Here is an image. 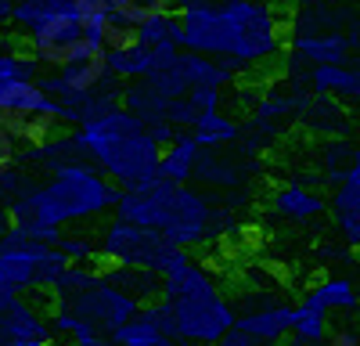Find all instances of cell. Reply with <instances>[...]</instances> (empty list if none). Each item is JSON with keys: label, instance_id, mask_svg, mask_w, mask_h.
Here are the masks:
<instances>
[{"label": "cell", "instance_id": "cell-1", "mask_svg": "<svg viewBox=\"0 0 360 346\" xmlns=\"http://www.w3.org/2000/svg\"><path fill=\"white\" fill-rule=\"evenodd\" d=\"M115 217L137 224V227H152L159 235L176 245V249H198L202 242L231 231L234 217L227 210H217L213 198L202 195L191 184H173V181H155L144 191H123L115 206Z\"/></svg>", "mask_w": 360, "mask_h": 346}, {"label": "cell", "instance_id": "cell-2", "mask_svg": "<svg viewBox=\"0 0 360 346\" xmlns=\"http://www.w3.org/2000/svg\"><path fill=\"white\" fill-rule=\"evenodd\" d=\"M119 191L98 166L90 162H69L44 177L25 198L11 202L8 213L15 224H47V227H69L101 220L105 213H115Z\"/></svg>", "mask_w": 360, "mask_h": 346}, {"label": "cell", "instance_id": "cell-3", "mask_svg": "<svg viewBox=\"0 0 360 346\" xmlns=\"http://www.w3.org/2000/svg\"><path fill=\"white\" fill-rule=\"evenodd\" d=\"M72 134L83 148V159L98 166L119 191H144L159 181L162 144H155L148 127L123 105Z\"/></svg>", "mask_w": 360, "mask_h": 346}, {"label": "cell", "instance_id": "cell-4", "mask_svg": "<svg viewBox=\"0 0 360 346\" xmlns=\"http://www.w3.org/2000/svg\"><path fill=\"white\" fill-rule=\"evenodd\" d=\"M162 296L176 310V328L184 342L217 346L231 328H238V310L220 293L209 267H202L195 256H188L162 278Z\"/></svg>", "mask_w": 360, "mask_h": 346}, {"label": "cell", "instance_id": "cell-5", "mask_svg": "<svg viewBox=\"0 0 360 346\" xmlns=\"http://www.w3.org/2000/svg\"><path fill=\"white\" fill-rule=\"evenodd\" d=\"M224 25H227L224 65L234 76L266 65L285 47L281 18L270 0H234V4H224Z\"/></svg>", "mask_w": 360, "mask_h": 346}, {"label": "cell", "instance_id": "cell-6", "mask_svg": "<svg viewBox=\"0 0 360 346\" xmlns=\"http://www.w3.org/2000/svg\"><path fill=\"white\" fill-rule=\"evenodd\" d=\"M98 249H101V260L108 267H137V271H152L159 278H166L173 267H180L188 260V252L169 245L159 231L127 224L119 217H112L101 227Z\"/></svg>", "mask_w": 360, "mask_h": 346}, {"label": "cell", "instance_id": "cell-7", "mask_svg": "<svg viewBox=\"0 0 360 346\" xmlns=\"http://www.w3.org/2000/svg\"><path fill=\"white\" fill-rule=\"evenodd\" d=\"M62 307L76 310L86 325H94V328L101 332V339H112L119 328L130 325L134 317L144 310L130 293H123L119 285H112V281H105V278H98L94 288H86L83 296H76L72 303H62Z\"/></svg>", "mask_w": 360, "mask_h": 346}, {"label": "cell", "instance_id": "cell-8", "mask_svg": "<svg viewBox=\"0 0 360 346\" xmlns=\"http://www.w3.org/2000/svg\"><path fill=\"white\" fill-rule=\"evenodd\" d=\"M86 40V25L65 8V11H54L33 37L25 40V51L37 58L40 65H47L51 72H58V69H65L72 58H76V51H79V44Z\"/></svg>", "mask_w": 360, "mask_h": 346}, {"label": "cell", "instance_id": "cell-9", "mask_svg": "<svg viewBox=\"0 0 360 346\" xmlns=\"http://www.w3.org/2000/svg\"><path fill=\"white\" fill-rule=\"evenodd\" d=\"M180 29H184V51L205 54L224 62L227 58V25H224V8L213 0H184L176 8Z\"/></svg>", "mask_w": 360, "mask_h": 346}, {"label": "cell", "instance_id": "cell-10", "mask_svg": "<svg viewBox=\"0 0 360 346\" xmlns=\"http://www.w3.org/2000/svg\"><path fill=\"white\" fill-rule=\"evenodd\" d=\"M0 346H54V325L37 300H18L0 314Z\"/></svg>", "mask_w": 360, "mask_h": 346}, {"label": "cell", "instance_id": "cell-11", "mask_svg": "<svg viewBox=\"0 0 360 346\" xmlns=\"http://www.w3.org/2000/svg\"><path fill=\"white\" fill-rule=\"evenodd\" d=\"M252 173H259V162H256V159H245L242 152L234 148V155H231V152H202L195 177H198L205 188H220V191L231 195V188L249 184Z\"/></svg>", "mask_w": 360, "mask_h": 346}, {"label": "cell", "instance_id": "cell-12", "mask_svg": "<svg viewBox=\"0 0 360 346\" xmlns=\"http://www.w3.org/2000/svg\"><path fill=\"white\" fill-rule=\"evenodd\" d=\"M356 15V8L349 0H321V4H307L295 8L288 18V33L292 37H321V33H346L342 25H349Z\"/></svg>", "mask_w": 360, "mask_h": 346}, {"label": "cell", "instance_id": "cell-13", "mask_svg": "<svg viewBox=\"0 0 360 346\" xmlns=\"http://www.w3.org/2000/svg\"><path fill=\"white\" fill-rule=\"evenodd\" d=\"M292 325H295V303H274V300H266L259 307L238 310V328H245L249 335L263 339L266 346L288 339L292 335Z\"/></svg>", "mask_w": 360, "mask_h": 346}, {"label": "cell", "instance_id": "cell-14", "mask_svg": "<svg viewBox=\"0 0 360 346\" xmlns=\"http://www.w3.org/2000/svg\"><path fill=\"white\" fill-rule=\"evenodd\" d=\"M299 127L314 137H324V141H335V137H349L353 123H349V112L339 98H328V94H314L303 112H299Z\"/></svg>", "mask_w": 360, "mask_h": 346}, {"label": "cell", "instance_id": "cell-15", "mask_svg": "<svg viewBox=\"0 0 360 346\" xmlns=\"http://www.w3.org/2000/svg\"><path fill=\"white\" fill-rule=\"evenodd\" d=\"M299 303L317 310V314H353V310H360V288H356L353 278L332 274V278H324L321 285L307 288Z\"/></svg>", "mask_w": 360, "mask_h": 346}, {"label": "cell", "instance_id": "cell-16", "mask_svg": "<svg viewBox=\"0 0 360 346\" xmlns=\"http://www.w3.org/2000/svg\"><path fill=\"white\" fill-rule=\"evenodd\" d=\"M274 213L285 217V220H295V224H307V220H317L321 213H332V198H324L321 191L307 188V184H285L274 191Z\"/></svg>", "mask_w": 360, "mask_h": 346}, {"label": "cell", "instance_id": "cell-17", "mask_svg": "<svg viewBox=\"0 0 360 346\" xmlns=\"http://www.w3.org/2000/svg\"><path fill=\"white\" fill-rule=\"evenodd\" d=\"M166 62L176 69V76L184 79L188 91H198V86H220V91H224V86L234 79V72H231L224 62H217V58H205V54L180 51V54L166 58Z\"/></svg>", "mask_w": 360, "mask_h": 346}, {"label": "cell", "instance_id": "cell-18", "mask_svg": "<svg viewBox=\"0 0 360 346\" xmlns=\"http://www.w3.org/2000/svg\"><path fill=\"white\" fill-rule=\"evenodd\" d=\"M328 198H332V220H335L342 245L360 249V177L349 173L346 184H339Z\"/></svg>", "mask_w": 360, "mask_h": 346}, {"label": "cell", "instance_id": "cell-19", "mask_svg": "<svg viewBox=\"0 0 360 346\" xmlns=\"http://www.w3.org/2000/svg\"><path fill=\"white\" fill-rule=\"evenodd\" d=\"M310 94H328L339 101H360V65H317L303 72Z\"/></svg>", "mask_w": 360, "mask_h": 346}, {"label": "cell", "instance_id": "cell-20", "mask_svg": "<svg viewBox=\"0 0 360 346\" xmlns=\"http://www.w3.org/2000/svg\"><path fill=\"white\" fill-rule=\"evenodd\" d=\"M169 98L159 91V86L152 79H134V83H123V108L130 115H137V120L144 127H155L162 123L166 115H169Z\"/></svg>", "mask_w": 360, "mask_h": 346}, {"label": "cell", "instance_id": "cell-21", "mask_svg": "<svg viewBox=\"0 0 360 346\" xmlns=\"http://www.w3.org/2000/svg\"><path fill=\"white\" fill-rule=\"evenodd\" d=\"M198 159H202V144L195 141L191 130H180L169 148H162L159 177L162 181H173V184H188L195 177V169H198Z\"/></svg>", "mask_w": 360, "mask_h": 346}, {"label": "cell", "instance_id": "cell-22", "mask_svg": "<svg viewBox=\"0 0 360 346\" xmlns=\"http://www.w3.org/2000/svg\"><path fill=\"white\" fill-rule=\"evenodd\" d=\"M105 62L119 83H134V79H148L159 69V51L144 44H130L119 51H105Z\"/></svg>", "mask_w": 360, "mask_h": 346}, {"label": "cell", "instance_id": "cell-23", "mask_svg": "<svg viewBox=\"0 0 360 346\" xmlns=\"http://www.w3.org/2000/svg\"><path fill=\"white\" fill-rule=\"evenodd\" d=\"M58 76H62V83H65V94H94V91H101V86H108L115 79L108 62H105V54L101 58H86V62H72L65 69H58Z\"/></svg>", "mask_w": 360, "mask_h": 346}, {"label": "cell", "instance_id": "cell-24", "mask_svg": "<svg viewBox=\"0 0 360 346\" xmlns=\"http://www.w3.org/2000/svg\"><path fill=\"white\" fill-rule=\"evenodd\" d=\"M101 278L112 281V285H119L123 293H130L141 307L162 300V278L152 274V271H137V267H108V264H105V267H101Z\"/></svg>", "mask_w": 360, "mask_h": 346}, {"label": "cell", "instance_id": "cell-25", "mask_svg": "<svg viewBox=\"0 0 360 346\" xmlns=\"http://www.w3.org/2000/svg\"><path fill=\"white\" fill-rule=\"evenodd\" d=\"M191 134L202 144V152H224V148L242 141V127H238L234 120H227L224 112H202Z\"/></svg>", "mask_w": 360, "mask_h": 346}, {"label": "cell", "instance_id": "cell-26", "mask_svg": "<svg viewBox=\"0 0 360 346\" xmlns=\"http://www.w3.org/2000/svg\"><path fill=\"white\" fill-rule=\"evenodd\" d=\"M332 335L328 314H317L303 303H295V325H292V342L288 346H324Z\"/></svg>", "mask_w": 360, "mask_h": 346}, {"label": "cell", "instance_id": "cell-27", "mask_svg": "<svg viewBox=\"0 0 360 346\" xmlns=\"http://www.w3.org/2000/svg\"><path fill=\"white\" fill-rule=\"evenodd\" d=\"M137 44L144 47H162V44H176V47H184V29H180V18L176 11H166V15H152L141 29H137Z\"/></svg>", "mask_w": 360, "mask_h": 346}, {"label": "cell", "instance_id": "cell-28", "mask_svg": "<svg viewBox=\"0 0 360 346\" xmlns=\"http://www.w3.org/2000/svg\"><path fill=\"white\" fill-rule=\"evenodd\" d=\"M166 11H173L169 0H112V15L134 29H141L152 15H166Z\"/></svg>", "mask_w": 360, "mask_h": 346}, {"label": "cell", "instance_id": "cell-29", "mask_svg": "<svg viewBox=\"0 0 360 346\" xmlns=\"http://www.w3.org/2000/svg\"><path fill=\"white\" fill-rule=\"evenodd\" d=\"M51 15H54V8H47L44 0H15V15H11L15 37L18 40H29Z\"/></svg>", "mask_w": 360, "mask_h": 346}, {"label": "cell", "instance_id": "cell-30", "mask_svg": "<svg viewBox=\"0 0 360 346\" xmlns=\"http://www.w3.org/2000/svg\"><path fill=\"white\" fill-rule=\"evenodd\" d=\"M51 314H54V317H51L54 335H65V339H72V342H98V339H101V332H98L94 325H86L76 310H69V307H54Z\"/></svg>", "mask_w": 360, "mask_h": 346}, {"label": "cell", "instance_id": "cell-31", "mask_svg": "<svg viewBox=\"0 0 360 346\" xmlns=\"http://www.w3.org/2000/svg\"><path fill=\"white\" fill-rule=\"evenodd\" d=\"M40 184V177L37 173H29L25 166H8V169H0V202L4 206H11V202H18V198H25L29 191H33Z\"/></svg>", "mask_w": 360, "mask_h": 346}, {"label": "cell", "instance_id": "cell-32", "mask_svg": "<svg viewBox=\"0 0 360 346\" xmlns=\"http://www.w3.org/2000/svg\"><path fill=\"white\" fill-rule=\"evenodd\" d=\"M58 249H62V256L69 260V264H79V267H94L101 260V249H98V238L90 235H62V242H58Z\"/></svg>", "mask_w": 360, "mask_h": 346}, {"label": "cell", "instance_id": "cell-33", "mask_svg": "<svg viewBox=\"0 0 360 346\" xmlns=\"http://www.w3.org/2000/svg\"><path fill=\"white\" fill-rule=\"evenodd\" d=\"M148 321H152L166 339H180V328H176V310H173V303L162 296V300H155V303H148L144 310H141Z\"/></svg>", "mask_w": 360, "mask_h": 346}, {"label": "cell", "instance_id": "cell-34", "mask_svg": "<svg viewBox=\"0 0 360 346\" xmlns=\"http://www.w3.org/2000/svg\"><path fill=\"white\" fill-rule=\"evenodd\" d=\"M130 44H137V29L112 15L108 25H105V51H119V47H130Z\"/></svg>", "mask_w": 360, "mask_h": 346}, {"label": "cell", "instance_id": "cell-35", "mask_svg": "<svg viewBox=\"0 0 360 346\" xmlns=\"http://www.w3.org/2000/svg\"><path fill=\"white\" fill-rule=\"evenodd\" d=\"M198 115H202V112H198L188 98H180V101H173V105H169V115H166V120H169L176 130H195Z\"/></svg>", "mask_w": 360, "mask_h": 346}, {"label": "cell", "instance_id": "cell-36", "mask_svg": "<svg viewBox=\"0 0 360 346\" xmlns=\"http://www.w3.org/2000/svg\"><path fill=\"white\" fill-rule=\"evenodd\" d=\"M188 101H191L198 112H220L224 91H220V86H198V91H191V94H188Z\"/></svg>", "mask_w": 360, "mask_h": 346}, {"label": "cell", "instance_id": "cell-37", "mask_svg": "<svg viewBox=\"0 0 360 346\" xmlns=\"http://www.w3.org/2000/svg\"><path fill=\"white\" fill-rule=\"evenodd\" d=\"M18 155H22V144H18V137L0 123V169H8V166H15L18 162Z\"/></svg>", "mask_w": 360, "mask_h": 346}, {"label": "cell", "instance_id": "cell-38", "mask_svg": "<svg viewBox=\"0 0 360 346\" xmlns=\"http://www.w3.org/2000/svg\"><path fill=\"white\" fill-rule=\"evenodd\" d=\"M217 346H266V342H263V339H256V335H249L245 328H231Z\"/></svg>", "mask_w": 360, "mask_h": 346}, {"label": "cell", "instance_id": "cell-39", "mask_svg": "<svg viewBox=\"0 0 360 346\" xmlns=\"http://www.w3.org/2000/svg\"><path fill=\"white\" fill-rule=\"evenodd\" d=\"M324 346H360V332L356 328H335Z\"/></svg>", "mask_w": 360, "mask_h": 346}, {"label": "cell", "instance_id": "cell-40", "mask_svg": "<svg viewBox=\"0 0 360 346\" xmlns=\"http://www.w3.org/2000/svg\"><path fill=\"white\" fill-rule=\"evenodd\" d=\"M11 15H15V0H0V33L11 25Z\"/></svg>", "mask_w": 360, "mask_h": 346}, {"label": "cell", "instance_id": "cell-41", "mask_svg": "<svg viewBox=\"0 0 360 346\" xmlns=\"http://www.w3.org/2000/svg\"><path fill=\"white\" fill-rule=\"evenodd\" d=\"M15 227V220H11V213H8V206H4V202H0V238H4L8 235V231Z\"/></svg>", "mask_w": 360, "mask_h": 346}, {"label": "cell", "instance_id": "cell-42", "mask_svg": "<svg viewBox=\"0 0 360 346\" xmlns=\"http://www.w3.org/2000/svg\"><path fill=\"white\" fill-rule=\"evenodd\" d=\"M44 4H47V8H54V11H65V8H72V4H76V0H44Z\"/></svg>", "mask_w": 360, "mask_h": 346}, {"label": "cell", "instance_id": "cell-43", "mask_svg": "<svg viewBox=\"0 0 360 346\" xmlns=\"http://www.w3.org/2000/svg\"><path fill=\"white\" fill-rule=\"evenodd\" d=\"M54 346H94V342H72V339H65V342H54Z\"/></svg>", "mask_w": 360, "mask_h": 346}, {"label": "cell", "instance_id": "cell-44", "mask_svg": "<svg viewBox=\"0 0 360 346\" xmlns=\"http://www.w3.org/2000/svg\"><path fill=\"white\" fill-rule=\"evenodd\" d=\"M213 4H220V8H224V4H234V0H213Z\"/></svg>", "mask_w": 360, "mask_h": 346}, {"label": "cell", "instance_id": "cell-45", "mask_svg": "<svg viewBox=\"0 0 360 346\" xmlns=\"http://www.w3.org/2000/svg\"><path fill=\"white\" fill-rule=\"evenodd\" d=\"M169 4H173V8H180V4H184V0H169Z\"/></svg>", "mask_w": 360, "mask_h": 346}, {"label": "cell", "instance_id": "cell-46", "mask_svg": "<svg viewBox=\"0 0 360 346\" xmlns=\"http://www.w3.org/2000/svg\"><path fill=\"white\" fill-rule=\"evenodd\" d=\"M176 346H195V342H184V339H180V342H176Z\"/></svg>", "mask_w": 360, "mask_h": 346}, {"label": "cell", "instance_id": "cell-47", "mask_svg": "<svg viewBox=\"0 0 360 346\" xmlns=\"http://www.w3.org/2000/svg\"><path fill=\"white\" fill-rule=\"evenodd\" d=\"M353 4H356V8H360V0H353Z\"/></svg>", "mask_w": 360, "mask_h": 346}]
</instances>
